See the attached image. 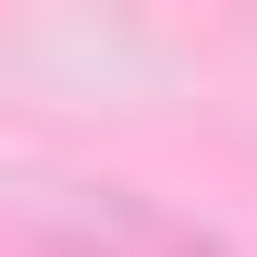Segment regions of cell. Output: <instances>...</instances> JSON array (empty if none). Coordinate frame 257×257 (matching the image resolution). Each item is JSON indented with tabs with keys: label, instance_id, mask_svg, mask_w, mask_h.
I'll return each mask as SVG.
<instances>
[{
	"label": "cell",
	"instance_id": "1",
	"mask_svg": "<svg viewBox=\"0 0 257 257\" xmlns=\"http://www.w3.org/2000/svg\"><path fill=\"white\" fill-rule=\"evenodd\" d=\"M37 245L49 257H233L220 233L172 220L159 196H122V184H37Z\"/></svg>",
	"mask_w": 257,
	"mask_h": 257
}]
</instances>
